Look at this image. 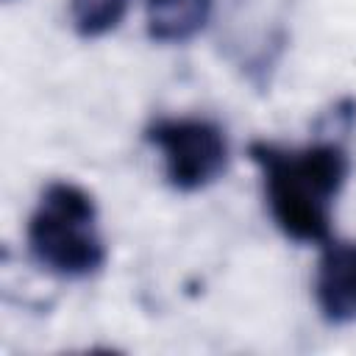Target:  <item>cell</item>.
<instances>
[{
  "label": "cell",
  "mask_w": 356,
  "mask_h": 356,
  "mask_svg": "<svg viewBox=\"0 0 356 356\" xmlns=\"http://www.w3.org/2000/svg\"><path fill=\"white\" fill-rule=\"evenodd\" d=\"M314 303L325 323H356V242H328L314 273Z\"/></svg>",
  "instance_id": "cell-4"
},
{
  "label": "cell",
  "mask_w": 356,
  "mask_h": 356,
  "mask_svg": "<svg viewBox=\"0 0 356 356\" xmlns=\"http://www.w3.org/2000/svg\"><path fill=\"white\" fill-rule=\"evenodd\" d=\"M145 139L159 150L164 181L175 192H200L228 170V136L206 117H159Z\"/></svg>",
  "instance_id": "cell-3"
},
{
  "label": "cell",
  "mask_w": 356,
  "mask_h": 356,
  "mask_svg": "<svg viewBox=\"0 0 356 356\" xmlns=\"http://www.w3.org/2000/svg\"><path fill=\"white\" fill-rule=\"evenodd\" d=\"M128 6L131 0H70L72 31L83 39H100L125 19Z\"/></svg>",
  "instance_id": "cell-6"
},
{
  "label": "cell",
  "mask_w": 356,
  "mask_h": 356,
  "mask_svg": "<svg viewBox=\"0 0 356 356\" xmlns=\"http://www.w3.org/2000/svg\"><path fill=\"white\" fill-rule=\"evenodd\" d=\"M214 0H147L145 28L153 42L184 44L195 39L211 19Z\"/></svg>",
  "instance_id": "cell-5"
},
{
  "label": "cell",
  "mask_w": 356,
  "mask_h": 356,
  "mask_svg": "<svg viewBox=\"0 0 356 356\" xmlns=\"http://www.w3.org/2000/svg\"><path fill=\"white\" fill-rule=\"evenodd\" d=\"M25 242L31 259L58 278H92L106 264L95 197L72 181H50L42 189L25 225Z\"/></svg>",
  "instance_id": "cell-2"
},
{
  "label": "cell",
  "mask_w": 356,
  "mask_h": 356,
  "mask_svg": "<svg viewBox=\"0 0 356 356\" xmlns=\"http://www.w3.org/2000/svg\"><path fill=\"white\" fill-rule=\"evenodd\" d=\"M261 172L264 200L278 231L295 242H325L334 203L350 175V156L339 139L300 147L256 139L248 147Z\"/></svg>",
  "instance_id": "cell-1"
}]
</instances>
